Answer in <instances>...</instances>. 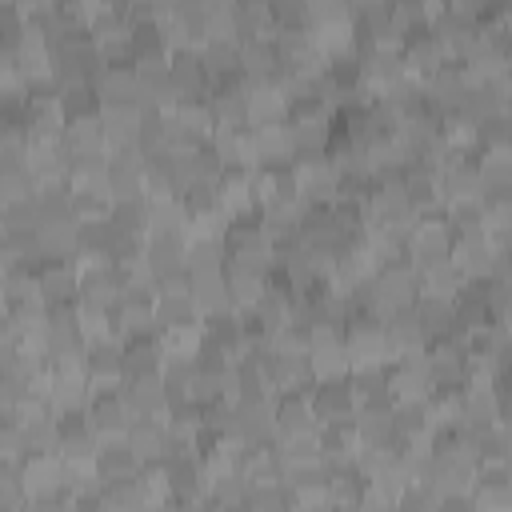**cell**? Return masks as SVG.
<instances>
[{
	"mask_svg": "<svg viewBox=\"0 0 512 512\" xmlns=\"http://www.w3.org/2000/svg\"><path fill=\"white\" fill-rule=\"evenodd\" d=\"M456 224L448 216V208H424L416 216V224L408 228L404 244H408V260L412 264H428V260H444L452 256V244H456Z\"/></svg>",
	"mask_w": 512,
	"mask_h": 512,
	"instance_id": "6da1fadb",
	"label": "cell"
},
{
	"mask_svg": "<svg viewBox=\"0 0 512 512\" xmlns=\"http://www.w3.org/2000/svg\"><path fill=\"white\" fill-rule=\"evenodd\" d=\"M416 296H420V268L412 260H396V264L376 268V276H372V312L380 320H388L400 308H412Z\"/></svg>",
	"mask_w": 512,
	"mask_h": 512,
	"instance_id": "7a4b0ae2",
	"label": "cell"
},
{
	"mask_svg": "<svg viewBox=\"0 0 512 512\" xmlns=\"http://www.w3.org/2000/svg\"><path fill=\"white\" fill-rule=\"evenodd\" d=\"M236 408V436L240 444H276L280 436V420H276V404L268 396H240L232 400Z\"/></svg>",
	"mask_w": 512,
	"mask_h": 512,
	"instance_id": "3957f363",
	"label": "cell"
},
{
	"mask_svg": "<svg viewBox=\"0 0 512 512\" xmlns=\"http://www.w3.org/2000/svg\"><path fill=\"white\" fill-rule=\"evenodd\" d=\"M292 172H296V188L308 204H328L340 196V168L332 156H324V152L320 156H296Z\"/></svg>",
	"mask_w": 512,
	"mask_h": 512,
	"instance_id": "277c9868",
	"label": "cell"
},
{
	"mask_svg": "<svg viewBox=\"0 0 512 512\" xmlns=\"http://www.w3.org/2000/svg\"><path fill=\"white\" fill-rule=\"evenodd\" d=\"M84 412H88V428L96 432L100 444H112V440H124V436H128L132 412H128V404H124L120 388H116V392H92V404H88Z\"/></svg>",
	"mask_w": 512,
	"mask_h": 512,
	"instance_id": "5b68a950",
	"label": "cell"
},
{
	"mask_svg": "<svg viewBox=\"0 0 512 512\" xmlns=\"http://www.w3.org/2000/svg\"><path fill=\"white\" fill-rule=\"evenodd\" d=\"M124 440H128V448L140 456L144 468H160V464L172 456V432H168V424H164L160 416H140V420H132Z\"/></svg>",
	"mask_w": 512,
	"mask_h": 512,
	"instance_id": "8992f818",
	"label": "cell"
},
{
	"mask_svg": "<svg viewBox=\"0 0 512 512\" xmlns=\"http://www.w3.org/2000/svg\"><path fill=\"white\" fill-rule=\"evenodd\" d=\"M140 120H144V104H104L100 108L108 156L112 152H136L140 148Z\"/></svg>",
	"mask_w": 512,
	"mask_h": 512,
	"instance_id": "52a82bcc",
	"label": "cell"
},
{
	"mask_svg": "<svg viewBox=\"0 0 512 512\" xmlns=\"http://www.w3.org/2000/svg\"><path fill=\"white\" fill-rule=\"evenodd\" d=\"M496 260V240L488 232H460L452 244V264L464 272V280H488Z\"/></svg>",
	"mask_w": 512,
	"mask_h": 512,
	"instance_id": "ba28073f",
	"label": "cell"
},
{
	"mask_svg": "<svg viewBox=\"0 0 512 512\" xmlns=\"http://www.w3.org/2000/svg\"><path fill=\"white\" fill-rule=\"evenodd\" d=\"M168 68H172V80H176V88H180V100H208L212 76H208V68H204L200 48H172Z\"/></svg>",
	"mask_w": 512,
	"mask_h": 512,
	"instance_id": "9c48e42d",
	"label": "cell"
},
{
	"mask_svg": "<svg viewBox=\"0 0 512 512\" xmlns=\"http://www.w3.org/2000/svg\"><path fill=\"white\" fill-rule=\"evenodd\" d=\"M468 88H472L468 68H448V64H440L432 76H424V96H428V104H432L440 116H444V112H456V108L464 104Z\"/></svg>",
	"mask_w": 512,
	"mask_h": 512,
	"instance_id": "30bf717a",
	"label": "cell"
},
{
	"mask_svg": "<svg viewBox=\"0 0 512 512\" xmlns=\"http://www.w3.org/2000/svg\"><path fill=\"white\" fill-rule=\"evenodd\" d=\"M264 376H268V384H272L276 392H304V388L316 380L308 352H268Z\"/></svg>",
	"mask_w": 512,
	"mask_h": 512,
	"instance_id": "8fae6325",
	"label": "cell"
},
{
	"mask_svg": "<svg viewBox=\"0 0 512 512\" xmlns=\"http://www.w3.org/2000/svg\"><path fill=\"white\" fill-rule=\"evenodd\" d=\"M120 396H124L132 420H140V416H164L168 412V384H164L160 372L156 376H128L120 384Z\"/></svg>",
	"mask_w": 512,
	"mask_h": 512,
	"instance_id": "7c38bea8",
	"label": "cell"
},
{
	"mask_svg": "<svg viewBox=\"0 0 512 512\" xmlns=\"http://www.w3.org/2000/svg\"><path fill=\"white\" fill-rule=\"evenodd\" d=\"M248 136H252L256 168H288V164H296V148H292L288 124H256Z\"/></svg>",
	"mask_w": 512,
	"mask_h": 512,
	"instance_id": "4fadbf2b",
	"label": "cell"
},
{
	"mask_svg": "<svg viewBox=\"0 0 512 512\" xmlns=\"http://www.w3.org/2000/svg\"><path fill=\"white\" fill-rule=\"evenodd\" d=\"M316 420H340V416H356V396H352V380L348 376H332V380H316V388L308 392Z\"/></svg>",
	"mask_w": 512,
	"mask_h": 512,
	"instance_id": "5bb4252c",
	"label": "cell"
},
{
	"mask_svg": "<svg viewBox=\"0 0 512 512\" xmlns=\"http://www.w3.org/2000/svg\"><path fill=\"white\" fill-rule=\"evenodd\" d=\"M36 280H40V296L44 304H72L80 300V272L72 260H48L36 268Z\"/></svg>",
	"mask_w": 512,
	"mask_h": 512,
	"instance_id": "9a60e30c",
	"label": "cell"
},
{
	"mask_svg": "<svg viewBox=\"0 0 512 512\" xmlns=\"http://www.w3.org/2000/svg\"><path fill=\"white\" fill-rule=\"evenodd\" d=\"M400 52H404L408 72H416V76H432V72L444 64V52H448V48H444V40L436 36V28L428 24V28L412 32V36H404Z\"/></svg>",
	"mask_w": 512,
	"mask_h": 512,
	"instance_id": "2e32d148",
	"label": "cell"
},
{
	"mask_svg": "<svg viewBox=\"0 0 512 512\" xmlns=\"http://www.w3.org/2000/svg\"><path fill=\"white\" fill-rule=\"evenodd\" d=\"M288 120V96L272 80H256L248 92V128L256 124H284Z\"/></svg>",
	"mask_w": 512,
	"mask_h": 512,
	"instance_id": "e0dca14e",
	"label": "cell"
},
{
	"mask_svg": "<svg viewBox=\"0 0 512 512\" xmlns=\"http://www.w3.org/2000/svg\"><path fill=\"white\" fill-rule=\"evenodd\" d=\"M384 332H388V344H392V356H416V352H424V340H428V332H424V324H420V316H416V308H400V312H392L388 320H384Z\"/></svg>",
	"mask_w": 512,
	"mask_h": 512,
	"instance_id": "ac0fdd59",
	"label": "cell"
},
{
	"mask_svg": "<svg viewBox=\"0 0 512 512\" xmlns=\"http://www.w3.org/2000/svg\"><path fill=\"white\" fill-rule=\"evenodd\" d=\"M356 440L360 444H396V404L356 408Z\"/></svg>",
	"mask_w": 512,
	"mask_h": 512,
	"instance_id": "d6986e66",
	"label": "cell"
},
{
	"mask_svg": "<svg viewBox=\"0 0 512 512\" xmlns=\"http://www.w3.org/2000/svg\"><path fill=\"white\" fill-rule=\"evenodd\" d=\"M60 144L72 156H96V152H108V140H104V124L100 116H88V120H68L60 128Z\"/></svg>",
	"mask_w": 512,
	"mask_h": 512,
	"instance_id": "ffe728a7",
	"label": "cell"
},
{
	"mask_svg": "<svg viewBox=\"0 0 512 512\" xmlns=\"http://www.w3.org/2000/svg\"><path fill=\"white\" fill-rule=\"evenodd\" d=\"M160 368H164V340L128 336V344H124V380L128 376H156Z\"/></svg>",
	"mask_w": 512,
	"mask_h": 512,
	"instance_id": "44dd1931",
	"label": "cell"
},
{
	"mask_svg": "<svg viewBox=\"0 0 512 512\" xmlns=\"http://www.w3.org/2000/svg\"><path fill=\"white\" fill-rule=\"evenodd\" d=\"M492 420H500L496 384H464V392H460V424H492Z\"/></svg>",
	"mask_w": 512,
	"mask_h": 512,
	"instance_id": "7402d4cb",
	"label": "cell"
},
{
	"mask_svg": "<svg viewBox=\"0 0 512 512\" xmlns=\"http://www.w3.org/2000/svg\"><path fill=\"white\" fill-rule=\"evenodd\" d=\"M96 472H100L104 484H112V480H132V476H140L144 464H140V456L128 448V440H112V444H100Z\"/></svg>",
	"mask_w": 512,
	"mask_h": 512,
	"instance_id": "603a6c76",
	"label": "cell"
},
{
	"mask_svg": "<svg viewBox=\"0 0 512 512\" xmlns=\"http://www.w3.org/2000/svg\"><path fill=\"white\" fill-rule=\"evenodd\" d=\"M192 296L200 304L204 316H216V312H232V292H228V276L224 272H212V276H192Z\"/></svg>",
	"mask_w": 512,
	"mask_h": 512,
	"instance_id": "cb8c5ba5",
	"label": "cell"
},
{
	"mask_svg": "<svg viewBox=\"0 0 512 512\" xmlns=\"http://www.w3.org/2000/svg\"><path fill=\"white\" fill-rule=\"evenodd\" d=\"M272 4H236V36L240 40H272L276 36Z\"/></svg>",
	"mask_w": 512,
	"mask_h": 512,
	"instance_id": "d4e9b609",
	"label": "cell"
},
{
	"mask_svg": "<svg viewBox=\"0 0 512 512\" xmlns=\"http://www.w3.org/2000/svg\"><path fill=\"white\" fill-rule=\"evenodd\" d=\"M228 292H232V304H236V312H248L264 292H268V276L264 272H252V268H236V264H228Z\"/></svg>",
	"mask_w": 512,
	"mask_h": 512,
	"instance_id": "484cf974",
	"label": "cell"
},
{
	"mask_svg": "<svg viewBox=\"0 0 512 512\" xmlns=\"http://www.w3.org/2000/svg\"><path fill=\"white\" fill-rule=\"evenodd\" d=\"M56 108H60L64 124L68 120H88V116H100V96H96L92 84H64Z\"/></svg>",
	"mask_w": 512,
	"mask_h": 512,
	"instance_id": "4316f807",
	"label": "cell"
},
{
	"mask_svg": "<svg viewBox=\"0 0 512 512\" xmlns=\"http://www.w3.org/2000/svg\"><path fill=\"white\" fill-rule=\"evenodd\" d=\"M200 56H204V68H208L212 80L232 76V72H244L240 68V40H204L200 44Z\"/></svg>",
	"mask_w": 512,
	"mask_h": 512,
	"instance_id": "83f0119b",
	"label": "cell"
},
{
	"mask_svg": "<svg viewBox=\"0 0 512 512\" xmlns=\"http://www.w3.org/2000/svg\"><path fill=\"white\" fill-rule=\"evenodd\" d=\"M476 164H480V176H484L488 196L492 192H504L512 184V148H484V156Z\"/></svg>",
	"mask_w": 512,
	"mask_h": 512,
	"instance_id": "f1b7e54d",
	"label": "cell"
},
{
	"mask_svg": "<svg viewBox=\"0 0 512 512\" xmlns=\"http://www.w3.org/2000/svg\"><path fill=\"white\" fill-rule=\"evenodd\" d=\"M168 140V112L164 108H144V120H140V152L152 156L160 152Z\"/></svg>",
	"mask_w": 512,
	"mask_h": 512,
	"instance_id": "f546056e",
	"label": "cell"
},
{
	"mask_svg": "<svg viewBox=\"0 0 512 512\" xmlns=\"http://www.w3.org/2000/svg\"><path fill=\"white\" fill-rule=\"evenodd\" d=\"M480 144L484 148H512V116L508 112H496L480 124Z\"/></svg>",
	"mask_w": 512,
	"mask_h": 512,
	"instance_id": "4dcf8cb0",
	"label": "cell"
},
{
	"mask_svg": "<svg viewBox=\"0 0 512 512\" xmlns=\"http://www.w3.org/2000/svg\"><path fill=\"white\" fill-rule=\"evenodd\" d=\"M352 4V12H364V8H372V4H380V0H348Z\"/></svg>",
	"mask_w": 512,
	"mask_h": 512,
	"instance_id": "1f68e13d",
	"label": "cell"
},
{
	"mask_svg": "<svg viewBox=\"0 0 512 512\" xmlns=\"http://www.w3.org/2000/svg\"><path fill=\"white\" fill-rule=\"evenodd\" d=\"M504 464H508V496H512V456H508Z\"/></svg>",
	"mask_w": 512,
	"mask_h": 512,
	"instance_id": "d6a6232c",
	"label": "cell"
}]
</instances>
